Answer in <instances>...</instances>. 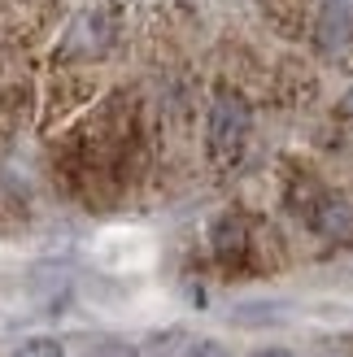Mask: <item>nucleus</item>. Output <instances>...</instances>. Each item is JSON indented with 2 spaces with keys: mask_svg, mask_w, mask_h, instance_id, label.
Segmentation results:
<instances>
[{
  "mask_svg": "<svg viewBox=\"0 0 353 357\" xmlns=\"http://www.w3.org/2000/svg\"><path fill=\"white\" fill-rule=\"evenodd\" d=\"M249 131H253V114H249V100L236 96V92H223L209 109V157L218 166H232L240 162L244 144H249Z\"/></svg>",
  "mask_w": 353,
  "mask_h": 357,
  "instance_id": "1",
  "label": "nucleus"
},
{
  "mask_svg": "<svg viewBox=\"0 0 353 357\" xmlns=\"http://www.w3.org/2000/svg\"><path fill=\"white\" fill-rule=\"evenodd\" d=\"M314 231H319L323 240H349L353 236V205L340 201V196H327V201L314 209Z\"/></svg>",
  "mask_w": 353,
  "mask_h": 357,
  "instance_id": "4",
  "label": "nucleus"
},
{
  "mask_svg": "<svg viewBox=\"0 0 353 357\" xmlns=\"http://www.w3.org/2000/svg\"><path fill=\"white\" fill-rule=\"evenodd\" d=\"M340 109H345V114L353 118V87H349V96H345V105H340Z\"/></svg>",
  "mask_w": 353,
  "mask_h": 357,
  "instance_id": "11",
  "label": "nucleus"
},
{
  "mask_svg": "<svg viewBox=\"0 0 353 357\" xmlns=\"http://www.w3.org/2000/svg\"><path fill=\"white\" fill-rule=\"evenodd\" d=\"M188 340L192 335L183 327H162V331H149L144 340H140L135 357H183L188 353Z\"/></svg>",
  "mask_w": 353,
  "mask_h": 357,
  "instance_id": "5",
  "label": "nucleus"
},
{
  "mask_svg": "<svg viewBox=\"0 0 353 357\" xmlns=\"http://www.w3.org/2000/svg\"><path fill=\"white\" fill-rule=\"evenodd\" d=\"M314 357H353V340L349 335H327V340H319Z\"/></svg>",
  "mask_w": 353,
  "mask_h": 357,
  "instance_id": "8",
  "label": "nucleus"
},
{
  "mask_svg": "<svg viewBox=\"0 0 353 357\" xmlns=\"http://www.w3.org/2000/svg\"><path fill=\"white\" fill-rule=\"evenodd\" d=\"M114 31H118L114 9H87V13L75 17L61 52H70V57H96V52H105L114 44Z\"/></svg>",
  "mask_w": 353,
  "mask_h": 357,
  "instance_id": "2",
  "label": "nucleus"
},
{
  "mask_svg": "<svg viewBox=\"0 0 353 357\" xmlns=\"http://www.w3.org/2000/svg\"><path fill=\"white\" fill-rule=\"evenodd\" d=\"M214 253L223 261H232V257L244 253V222L240 218H218V227H214Z\"/></svg>",
  "mask_w": 353,
  "mask_h": 357,
  "instance_id": "6",
  "label": "nucleus"
},
{
  "mask_svg": "<svg viewBox=\"0 0 353 357\" xmlns=\"http://www.w3.org/2000/svg\"><path fill=\"white\" fill-rule=\"evenodd\" d=\"M314 44L319 52L336 57L353 44V0H327L319 9V22H314Z\"/></svg>",
  "mask_w": 353,
  "mask_h": 357,
  "instance_id": "3",
  "label": "nucleus"
},
{
  "mask_svg": "<svg viewBox=\"0 0 353 357\" xmlns=\"http://www.w3.org/2000/svg\"><path fill=\"white\" fill-rule=\"evenodd\" d=\"M9 357H66V344L52 335H35V340H22Z\"/></svg>",
  "mask_w": 353,
  "mask_h": 357,
  "instance_id": "7",
  "label": "nucleus"
},
{
  "mask_svg": "<svg viewBox=\"0 0 353 357\" xmlns=\"http://www.w3.org/2000/svg\"><path fill=\"white\" fill-rule=\"evenodd\" d=\"M183 357H232L218 340H188V353Z\"/></svg>",
  "mask_w": 353,
  "mask_h": 357,
  "instance_id": "9",
  "label": "nucleus"
},
{
  "mask_svg": "<svg viewBox=\"0 0 353 357\" xmlns=\"http://www.w3.org/2000/svg\"><path fill=\"white\" fill-rule=\"evenodd\" d=\"M249 357H296V353H288V349H257V353H249Z\"/></svg>",
  "mask_w": 353,
  "mask_h": 357,
  "instance_id": "10",
  "label": "nucleus"
}]
</instances>
